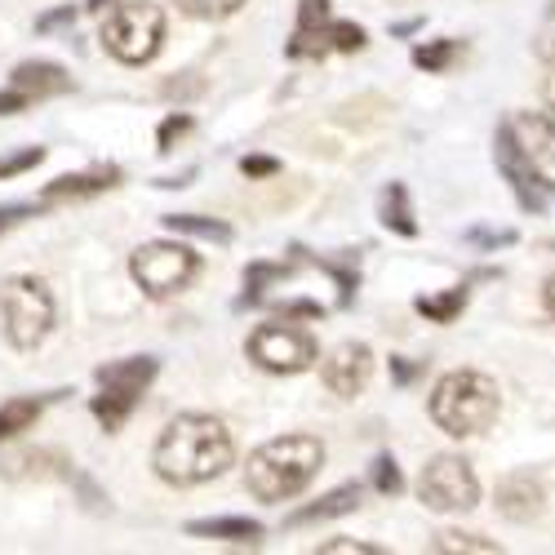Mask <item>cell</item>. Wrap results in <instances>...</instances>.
Segmentation results:
<instances>
[{"mask_svg":"<svg viewBox=\"0 0 555 555\" xmlns=\"http://www.w3.org/2000/svg\"><path fill=\"white\" fill-rule=\"evenodd\" d=\"M236 457L231 431L209 418V413H182L173 418L156 444V472L169 485H205L214 476H222Z\"/></svg>","mask_w":555,"mask_h":555,"instance_id":"cell-1","label":"cell"},{"mask_svg":"<svg viewBox=\"0 0 555 555\" xmlns=\"http://www.w3.org/2000/svg\"><path fill=\"white\" fill-rule=\"evenodd\" d=\"M320 467H325V444L315 436H281L249 457L245 485L258 502H285L302 493Z\"/></svg>","mask_w":555,"mask_h":555,"instance_id":"cell-2","label":"cell"},{"mask_svg":"<svg viewBox=\"0 0 555 555\" xmlns=\"http://www.w3.org/2000/svg\"><path fill=\"white\" fill-rule=\"evenodd\" d=\"M498 383L476 374V369H457V374L440 378L431 396V418L444 436H480L498 418Z\"/></svg>","mask_w":555,"mask_h":555,"instance_id":"cell-3","label":"cell"},{"mask_svg":"<svg viewBox=\"0 0 555 555\" xmlns=\"http://www.w3.org/2000/svg\"><path fill=\"white\" fill-rule=\"evenodd\" d=\"M0 320H5V338L18 351H31L54 325V298L36 275H10L0 285Z\"/></svg>","mask_w":555,"mask_h":555,"instance_id":"cell-4","label":"cell"},{"mask_svg":"<svg viewBox=\"0 0 555 555\" xmlns=\"http://www.w3.org/2000/svg\"><path fill=\"white\" fill-rule=\"evenodd\" d=\"M160 40H165V14L152 0L112 5L107 23H103V44L120 63H152L160 54Z\"/></svg>","mask_w":555,"mask_h":555,"instance_id":"cell-5","label":"cell"},{"mask_svg":"<svg viewBox=\"0 0 555 555\" xmlns=\"http://www.w3.org/2000/svg\"><path fill=\"white\" fill-rule=\"evenodd\" d=\"M156 378V360L143 356V360H120V364H103L99 369V396H94V413L107 431H120L125 418L133 413V404L143 400L147 383Z\"/></svg>","mask_w":555,"mask_h":555,"instance_id":"cell-6","label":"cell"},{"mask_svg":"<svg viewBox=\"0 0 555 555\" xmlns=\"http://www.w3.org/2000/svg\"><path fill=\"white\" fill-rule=\"evenodd\" d=\"M129 271H133V281L143 285L152 298H165V294H173V289H182L192 281V275L201 271V258L188 249V245H143L133 254V262H129Z\"/></svg>","mask_w":555,"mask_h":555,"instance_id":"cell-7","label":"cell"},{"mask_svg":"<svg viewBox=\"0 0 555 555\" xmlns=\"http://www.w3.org/2000/svg\"><path fill=\"white\" fill-rule=\"evenodd\" d=\"M418 493L431 512H472L480 502V485H476V472L467 467L462 457H431L423 467V480H418Z\"/></svg>","mask_w":555,"mask_h":555,"instance_id":"cell-8","label":"cell"},{"mask_svg":"<svg viewBox=\"0 0 555 555\" xmlns=\"http://www.w3.org/2000/svg\"><path fill=\"white\" fill-rule=\"evenodd\" d=\"M249 356L254 364H262L267 374H302L315 360V338L307 330L294 325H262L249 338Z\"/></svg>","mask_w":555,"mask_h":555,"instance_id":"cell-9","label":"cell"},{"mask_svg":"<svg viewBox=\"0 0 555 555\" xmlns=\"http://www.w3.org/2000/svg\"><path fill=\"white\" fill-rule=\"evenodd\" d=\"M498 169L506 173V182L516 188V196H520V205L525 209H533V214H542L546 209V196H555V188L551 182L533 169V160L516 147V138H512V129H498Z\"/></svg>","mask_w":555,"mask_h":555,"instance_id":"cell-10","label":"cell"},{"mask_svg":"<svg viewBox=\"0 0 555 555\" xmlns=\"http://www.w3.org/2000/svg\"><path fill=\"white\" fill-rule=\"evenodd\" d=\"M369 374H374V356H369V347L364 343H347V347H338L330 360H325V369H320V378H325V387L334 391V396H356L364 383H369Z\"/></svg>","mask_w":555,"mask_h":555,"instance_id":"cell-11","label":"cell"},{"mask_svg":"<svg viewBox=\"0 0 555 555\" xmlns=\"http://www.w3.org/2000/svg\"><path fill=\"white\" fill-rule=\"evenodd\" d=\"M506 129H512L516 147L533 160V165H555V120L542 116V112H525L516 120H506Z\"/></svg>","mask_w":555,"mask_h":555,"instance_id":"cell-12","label":"cell"},{"mask_svg":"<svg viewBox=\"0 0 555 555\" xmlns=\"http://www.w3.org/2000/svg\"><path fill=\"white\" fill-rule=\"evenodd\" d=\"M325 40H330V0H302L289 54L294 59H320L325 54Z\"/></svg>","mask_w":555,"mask_h":555,"instance_id":"cell-13","label":"cell"},{"mask_svg":"<svg viewBox=\"0 0 555 555\" xmlns=\"http://www.w3.org/2000/svg\"><path fill=\"white\" fill-rule=\"evenodd\" d=\"M498 512H502L506 520H516V525L533 520V516L542 512V485H538L529 472L506 476V480L498 485Z\"/></svg>","mask_w":555,"mask_h":555,"instance_id":"cell-14","label":"cell"},{"mask_svg":"<svg viewBox=\"0 0 555 555\" xmlns=\"http://www.w3.org/2000/svg\"><path fill=\"white\" fill-rule=\"evenodd\" d=\"M360 506V489L356 485H343L334 493H325L311 506H298L294 516H285V529H302V525H315V520H338V516H351Z\"/></svg>","mask_w":555,"mask_h":555,"instance_id":"cell-15","label":"cell"},{"mask_svg":"<svg viewBox=\"0 0 555 555\" xmlns=\"http://www.w3.org/2000/svg\"><path fill=\"white\" fill-rule=\"evenodd\" d=\"M14 89H23L27 99H54L72 89V76L59 63H23L14 72Z\"/></svg>","mask_w":555,"mask_h":555,"instance_id":"cell-16","label":"cell"},{"mask_svg":"<svg viewBox=\"0 0 555 555\" xmlns=\"http://www.w3.org/2000/svg\"><path fill=\"white\" fill-rule=\"evenodd\" d=\"M120 169H94V173H67L59 182L44 188V201H80V196H99L107 188H116Z\"/></svg>","mask_w":555,"mask_h":555,"instance_id":"cell-17","label":"cell"},{"mask_svg":"<svg viewBox=\"0 0 555 555\" xmlns=\"http://www.w3.org/2000/svg\"><path fill=\"white\" fill-rule=\"evenodd\" d=\"M188 533L192 538H222V542H258L262 525L245 520V516H222V520H192Z\"/></svg>","mask_w":555,"mask_h":555,"instance_id":"cell-18","label":"cell"},{"mask_svg":"<svg viewBox=\"0 0 555 555\" xmlns=\"http://www.w3.org/2000/svg\"><path fill=\"white\" fill-rule=\"evenodd\" d=\"M0 467H5V476H72L67 472L72 462L63 453H23V457L0 462Z\"/></svg>","mask_w":555,"mask_h":555,"instance_id":"cell-19","label":"cell"},{"mask_svg":"<svg viewBox=\"0 0 555 555\" xmlns=\"http://www.w3.org/2000/svg\"><path fill=\"white\" fill-rule=\"evenodd\" d=\"M40 418V400H27V396H14L0 404V440H14L23 436L31 423Z\"/></svg>","mask_w":555,"mask_h":555,"instance_id":"cell-20","label":"cell"},{"mask_svg":"<svg viewBox=\"0 0 555 555\" xmlns=\"http://www.w3.org/2000/svg\"><path fill=\"white\" fill-rule=\"evenodd\" d=\"M169 231H178V236H205V241H218L227 245L231 241V227L227 222H214V218H196V214H169L165 218Z\"/></svg>","mask_w":555,"mask_h":555,"instance_id":"cell-21","label":"cell"},{"mask_svg":"<svg viewBox=\"0 0 555 555\" xmlns=\"http://www.w3.org/2000/svg\"><path fill=\"white\" fill-rule=\"evenodd\" d=\"M383 222L391 231H400V236H418V222H413V214H409V196H404L400 182H391V188L383 192Z\"/></svg>","mask_w":555,"mask_h":555,"instance_id":"cell-22","label":"cell"},{"mask_svg":"<svg viewBox=\"0 0 555 555\" xmlns=\"http://www.w3.org/2000/svg\"><path fill=\"white\" fill-rule=\"evenodd\" d=\"M467 307V289H449V294H440V298H418V311L427 315V320H440V325H449V320Z\"/></svg>","mask_w":555,"mask_h":555,"instance_id":"cell-23","label":"cell"},{"mask_svg":"<svg viewBox=\"0 0 555 555\" xmlns=\"http://www.w3.org/2000/svg\"><path fill=\"white\" fill-rule=\"evenodd\" d=\"M285 275H289V267H281V262H258V267H249V271H245V298H241V307L254 302V298L262 294V285L285 281Z\"/></svg>","mask_w":555,"mask_h":555,"instance_id":"cell-24","label":"cell"},{"mask_svg":"<svg viewBox=\"0 0 555 555\" xmlns=\"http://www.w3.org/2000/svg\"><path fill=\"white\" fill-rule=\"evenodd\" d=\"M431 546L436 551H476V555H493L498 551V542H489L480 533H440Z\"/></svg>","mask_w":555,"mask_h":555,"instance_id":"cell-25","label":"cell"},{"mask_svg":"<svg viewBox=\"0 0 555 555\" xmlns=\"http://www.w3.org/2000/svg\"><path fill=\"white\" fill-rule=\"evenodd\" d=\"M182 14H192V18H231L245 0H178Z\"/></svg>","mask_w":555,"mask_h":555,"instance_id":"cell-26","label":"cell"},{"mask_svg":"<svg viewBox=\"0 0 555 555\" xmlns=\"http://www.w3.org/2000/svg\"><path fill=\"white\" fill-rule=\"evenodd\" d=\"M453 54H457V44H453V40H436V44H423V50L413 54V63L427 67V72H440V67H444Z\"/></svg>","mask_w":555,"mask_h":555,"instance_id":"cell-27","label":"cell"},{"mask_svg":"<svg viewBox=\"0 0 555 555\" xmlns=\"http://www.w3.org/2000/svg\"><path fill=\"white\" fill-rule=\"evenodd\" d=\"M533 54H538L542 63H555V0H551V10H546L542 27H538V36H533Z\"/></svg>","mask_w":555,"mask_h":555,"instance_id":"cell-28","label":"cell"},{"mask_svg":"<svg viewBox=\"0 0 555 555\" xmlns=\"http://www.w3.org/2000/svg\"><path fill=\"white\" fill-rule=\"evenodd\" d=\"M330 40H334V50H343V54L364 50V31L356 23H330Z\"/></svg>","mask_w":555,"mask_h":555,"instance_id":"cell-29","label":"cell"},{"mask_svg":"<svg viewBox=\"0 0 555 555\" xmlns=\"http://www.w3.org/2000/svg\"><path fill=\"white\" fill-rule=\"evenodd\" d=\"M374 485H378V493H387V498H396V493L404 489V480H400V472H396V462H391V457H378Z\"/></svg>","mask_w":555,"mask_h":555,"instance_id":"cell-30","label":"cell"},{"mask_svg":"<svg viewBox=\"0 0 555 555\" xmlns=\"http://www.w3.org/2000/svg\"><path fill=\"white\" fill-rule=\"evenodd\" d=\"M40 160H44V147H23L18 156L0 160V178H14V173H23V169H31V165H40Z\"/></svg>","mask_w":555,"mask_h":555,"instance_id":"cell-31","label":"cell"},{"mask_svg":"<svg viewBox=\"0 0 555 555\" xmlns=\"http://www.w3.org/2000/svg\"><path fill=\"white\" fill-rule=\"evenodd\" d=\"M320 555H383V546H374V542H325Z\"/></svg>","mask_w":555,"mask_h":555,"instance_id":"cell-32","label":"cell"},{"mask_svg":"<svg viewBox=\"0 0 555 555\" xmlns=\"http://www.w3.org/2000/svg\"><path fill=\"white\" fill-rule=\"evenodd\" d=\"M241 169H245V178H275V173H281V160H271V156H245Z\"/></svg>","mask_w":555,"mask_h":555,"instance_id":"cell-33","label":"cell"},{"mask_svg":"<svg viewBox=\"0 0 555 555\" xmlns=\"http://www.w3.org/2000/svg\"><path fill=\"white\" fill-rule=\"evenodd\" d=\"M192 129V116H169L165 125H160V152H169L173 147V138H182Z\"/></svg>","mask_w":555,"mask_h":555,"instance_id":"cell-34","label":"cell"},{"mask_svg":"<svg viewBox=\"0 0 555 555\" xmlns=\"http://www.w3.org/2000/svg\"><path fill=\"white\" fill-rule=\"evenodd\" d=\"M76 18V10L72 5H63V10H54V14H44V18H36V31L44 36V31H54V27H67Z\"/></svg>","mask_w":555,"mask_h":555,"instance_id":"cell-35","label":"cell"},{"mask_svg":"<svg viewBox=\"0 0 555 555\" xmlns=\"http://www.w3.org/2000/svg\"><path fill=\"white\" fill-rule=\"evenodd\" d=\"M31 214H36L31 205H10V209H0V236H5L10 227H18L23 218H31Z\"/></svg>","mask_w":555,"mask_h":555,"instance_id":"cell-36","label":"cell"},{"mask_svg":"<svg viewBox=\"0 0 555 555\" xmlns=\"http://www.w3.org/2000/svg\"><path fill=\"white\" fill-rule=\"evenodd\" d=\"M31 99L23 94V89H10V94H0V116H10V112H18V107H27Z\"/></svg>","mask_w":555,"mask_h":555,"instance_id":"cell-37","label":"cell"},{"mask_svg":"<svg viewBox=\"0 0 555 555\" xmlns=\"http://www.w3.org/2000/svg\"><path fill=\"white\" fill-rule=\"evenodd\" d=\"M546 103L555 107V63H551V76H546Z\"/></svg>","mask_w":555,"mask_h":555,"instance_id":"cell-38","label":"cell"},{"mask_svg":"<svg viewBox=\"0 0 555 555\" xmlns=\"http://www.w3.org/2000/svg\"><path fill=\"white\" fill-rule=\"evenodd\" d=\"M546 311L555 315V275H551V281H546Z\"/></svg>","mask_w":555,"mask_h":555,"instance_id":"cell-39","label":"cell"},{"mask_svg":"<svg viewBox=\"0 0 555 555\" xmlns=\"http://www.w3.org/2000/svg\"><path fill=\"white\" fill-rule=\"evenodd\" d=\"M107 5H112V0H89V5H85V10H94V14H103Z\"/></svg>","mask_w":555,"mask_h":555,"instance_id":"cell-40","label":"cell"}]
</instances>
